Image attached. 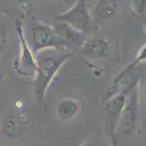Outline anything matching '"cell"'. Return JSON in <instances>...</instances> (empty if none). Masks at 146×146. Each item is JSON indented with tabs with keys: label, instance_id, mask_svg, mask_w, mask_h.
<instances>
[{
	"label": "cell",
	"instance_id": "1",
	"mask_svg": "<svg viewBox=\"0 0 146 146\" xmlns=\"http://www.w3.org/2000/svg\"><path fill=\"white\" fill-rule=\"evenodd\" d=\"M71 56V54L63 55L59 58L51 56H43L38 63L35 85L36 95L40 103L43 102L46 92L52 80L55 78L63 63L66 62Z\"/></svg>",
	"mask_w": 146,
	"mask_h": 146
},
{
	"label": "cell",
	"instance_id": "2",
	"mask_svg": "<svg viewBox=\"0 0 146 146\" xmlns=\"http://www.w3.org/2000/svg\"><path fill=\"white\" fill-rule=\"evenodd\" d=\"M58 21L67 23L79 32L85 30L90 24V15L86 0H79L75 6L58 17Z\"/></svg>",
	"mask_w": 146,
	"mask_h": 146
},
{
	"label": "cell",
	"instance_id": "3",
	"mask_svg": "<svg viewBox=\"0 0 146 146\" xmlns=\"http://www.w3.org/2000/svg\"><path fill=\"white\" fill-rule=\"evenodd\" d=\"M31 40L34 50L36 52L49 48L67 45L56 35L52 28L44 25H38L34 27L31 32Z\"/></svg>",
	"mask_w": 146,
	"mask_h": 146
},
{
	"label": "cell",
	"instance_id": "4",
	"mask_svg": "<svg viewBox=\"0 0 146 146\" xmlns=\"http://www.w3.org/2000/svg\"><path fill=\"white\" fill-rule=\"evenodd\" d=\"M109 50V43L106 39L92 38L84 44V54L92 59H99L105 57Z\"/></svg>",
	"mask_w": 146,
	"mask_h": 146
},
{
	"label": "cell",
	"instance_id": "5",
	"mask_svg": "<svg viewBox=\"0 0 146 146\" xmlns=\"http://www.w3.org/2000/svg\"><path fill=\"white\" fill-rule=\"evenodd\" d=\"M26 125L24 120L16 116H9L2 123V132L10 139H18L24 135Z\"/></svg>",
	"mask_w": 146,
	"mask_h": 146
},
{
	"label": "cell",
	"instance_id": "6",
	"mask_svg": "<svg viewBox=\"0 0 146 146\" xmlns=\"http://www.w3.org/2000/svg\"><path fill=\"white\" fill-rule=\"evenodd\" d=\"M56 35L66 45H74L80 39L81 32L65 22L58 21L52 28Z\"/></svg>",
	"mask_w": 146,
	"mask_h": 146
},
{
	"label": "cell",
	"instance_id": "7",
	"mask_svg": "<svg viewBox=\"0 0 146 146\" xmlns=\"http://www.w3.org/2000/svg\"><path fill=\"white\" fill-rule=\"evenodd\" d=\"M18 36L20 37L21 43V56H20L21 61L20 62H21L23 68L28 69L29 70V72L34 71V72H36L37 69H38V62L36 61L34 54L30 50L27 42L25 40L23 33L21 29H18Z\"/></svg>",
	"mask_w": 146,
	"mask_h": 146
},
{
	"label": "cell",
	"instance_id": "8",
	"mask_svg": "<svg viewBox=\"0 0 146 146\" xmlns=\"http://www.w3.org/2000/svg\"><path fill=\"white\" fill-rule=\"evenodd\" d=\"M79 109V102L71 98H65L60 101L57 108V113L63 120H70L77 114Z\"/></svg>",
	"mask_w": 146,
	"mask_h": 146
},
{
	"label": "cell",
	"instance_id": "9",
	"mask_svg": "<svg viewBox=\"0 0 146 146\" xmlns=\"http://www.w3.org/2000/svg\"><path fill=\"white\" fill-rule=\"evenodd\" d=\"M127 92H123L111 96L106 100V108L108 114L115 118V122L125 107Z\"/></svg>",
	"mask_w": 146,
	"mask_h": 146
},
{
	"label": "cell",
	"instance_id": "10",
	"mask_svg": "<svg viewBox=\"0 0 146 146\" xmlns=\"http://www.w3.org/2000/svg\"><path fill=\"white\" fill-rule=\"evenodd\" d=\"M116 10V3L114 0H100L96 7V13L103 18L112 17Z\"/></svg>",
	"mask_w": 146,
	"mask_h": 146
},
{
	"label": "cell",
	"instance_id": "11",
	"mask_svg": "<svg viewBox=\"0 0 146 146\" xmlns=\"http://www.w3.org/2000/svg\"><path fill=\"white\" fill-rule=\"evenodd\" d=\"M7 32L5 28L0 29V56L5 50L6 45L7 44Z\"/></svg>",
	"mask_w": 146,
	"mask_h": 146
},
{
	"label": "cell",
	"instance_id": "12",
	"mask_svg": "<svg viewBox=\"0 0 146 146\" xmlns=\"http://www.w3.org/2000/svg\"><path fill=\"white\" fill-rule=\"evenodd\" d=\"M146 0H137V4L138 5V10H140L142 8V4H144Z\"/></svg>",
	"mask_w": 146,
	"mask_h": 146
},
{
	"label": "cell",
	"instance_id": "13",
	"mask_svg": "<svg viewBox=\"0 0 146 146\" xmlns=\"http://www.w3.org/2000/svg\"><path fill=\"white\" fill-rule=\"evenodd\" d=\"M83 146H94V145H92V144H90V143H88V144H85L84 145H83Z\"/></svg>",
	"mask_w": 146,
	"mask_h": 146
}]
</instances>
